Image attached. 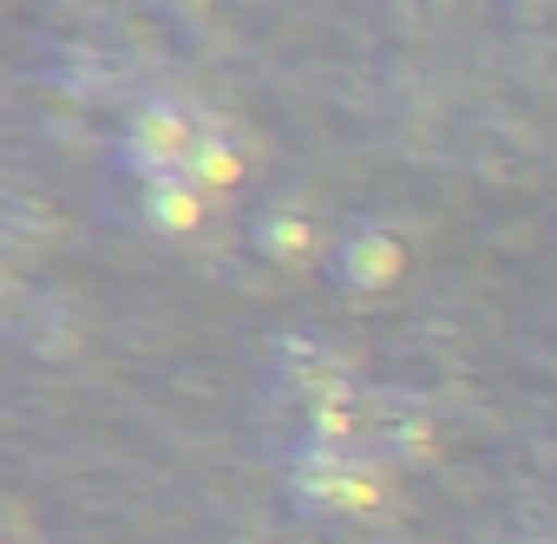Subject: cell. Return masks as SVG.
I'll return each instance as SVG.
<instances>
[{
	"instance_id": "cell-1",
	"label": "cell",
	"mask_w": 557,
	"mask_h": 544,
	"mask_svg": "<svg viewBox=\"0 0 557 544\" xmlns=\"http://www.w3.org/2000/svg\"><path fill=\"white\" fill-rule=\"evenodd\" d=\"M132 158L151 171V184H190L216 158V125L197 106H184V99L145 106L138 125H132Z\"/></svg>"
}]
</instances>
